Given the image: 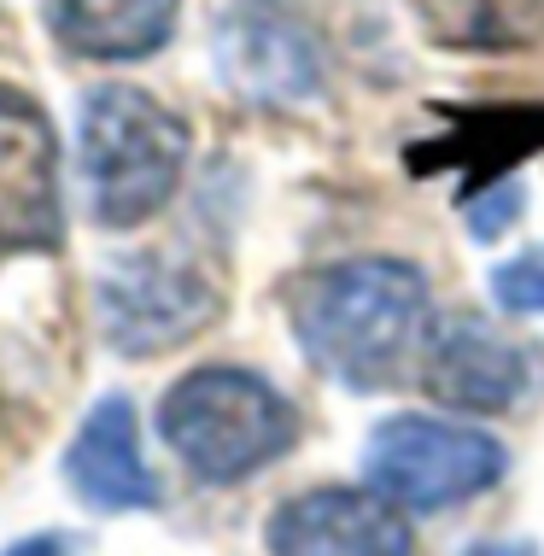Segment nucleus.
I'll return each instance as SVG.
<instances>
[{"label": "nucleus", "mask_w": 544, "mask_h": 556, "mask_svg": "<svg viewBox=\"0 0 544 556\" xmlns=\"http://www.w3.org/2000/svg\"><path fill=\"white\" fill-rule=\"evenodd\" d=\"M287 311L311 364L357 393L392 387L433 340L428 281L404 258H345L311 269Z\"/></svg>", "instance_id": "obj_1"}, {"label": "nucleus", "mask_w": 544, "mask_h": 556, "mask_svg": "<svg viewBox=\"0 0 544 556\" xmlns=\"http://www.w3.org/2000/svg\"><path fill=\"white\" fill-rule=\"evenodd\" d=\"M159 433L193 480L235 486L299 440V416L252 369H193L164 393Z\"/></svg>", "instance_id": "obj_2"}, {"label": "nucleus", "mask_w": 544, "mask_h": 556, "mask_svg": "<svg viewBox=\"0 0 544 556\" xmlns=\"http://www.w3.org/2000/svg\"><path fill=\"white\" fill-rule=\"evenodd\" d=\"M83 182L105 229H135L170 205L188 164V124L153 94L105 83L83 100Z\"/></svg>", "instance_id": "obj_3"}, {"label": "nucleus", "mask_w": 544, "mask_h": 556, "mask_svg": "<svg viewBox=\"0 0 544 556\" xmlns=\"http://www.w3.org/2000/svg\"><path fill=\"white\" fill-rule=\"evenodd\" d=\"M509 469V451L486 428L433 422V416H392L363 445L369 486L398 509H451L492 492Z\"/></svg>", "instance_id": "obj_4"}, {"label": "nucleus", "mask_w": 544, "mask_h": 556, "mask_svg": "<svg viewBox=\"0 0 544 556\" xmlns=\"http://www.w3.org/2000/svg\"><path fill=\"white\" fill-rule=\"evenodd\" d=\"M217 71L252 106H299L322 88V41L281 0H235L217 18Z\"/></svg>", "instance_id": "obj_5"}, {"label": "nucleus", "mask_w": 544, "mask_h": 556, "mask_svg": "<svg viewBox=\"0 0 544 556\" xmlns=\"http://www.w3.org/2000/svg\"><path fill=\"white\" fill-rule=\"evenodd\" d=\"M217 317V288L193 264H176L164 252H141L100 276V323L105 340L129 357H153L193 340Z\"/></svg>", "instance_id": "obj_6"}, {"label": "nucleus", "mask_w": 544, "mask_h": 556, "mask_svg": "<svg viewBox=\"0 0 544 556\" xmlns=\"http://www.w3.org/2000/svg\"><path fill=\"white\" fill-rule=\"evenodd\" d=\"M269 556H410L416 533L375 486H316L269 516Z\"/></svg>", "instance_id": "obj_7"}, {"label": "nucleus", "mask_w": 544, "mask_h": 556, "mask_svg": "<svg viewBox=\"0 0 544 556\" xmlns=\"http://www.w3.org/2000/svg\"><path fill=\"white\" fill-rule=\"evenodd\" d=\"M59 153L53 129L18 88H0V258L59 247Z\"/></svg>", "instance_id": "obj_8"}, {"label": "nucleus", "mask_w": 544, "mask_h": 556, "mask_svg": "<svg viewBox=\"0 0 544 556\" xmlns=\"http://www.w3.org/2000/svg\"><path fill=\"white\" fill-rule=\"evenodd\" d=\"M421 387L457 410H509L533 387V352L492 323H451L421 352Z\"/></svg>", "instance_id": "obj_9"}, {"label": "nucleus", "mask_w": 544, "mask_h": 556, "mask_svg": "<svg viewBox=\"0 0 544 556\" xmlns=\"http://www.w3.org/2000/svg\"><path fill=\"white\" fill-rule=\"evenodd\" d=\"M65 480L94 509H153L159 504V480L141 457V428H135V404L124 393L100 399L83 416L77 440L65 451Z\"/></svg>", "instance_id": "obj_10"}, {"label": "nucleus", "mask_w": 544, "mask_h": 556, "mask_svg": "<svg viewBox=\"0 0 544 556\" xmlns=\"http://www.w3.org/2000/svg\"><path fill=\"white\" fill-rule=\"evenodd\" d=\"M48 29L83 59H147L170 41L176 0H48Z\"/></svg>", "instance_id": "obj_11"}, {"label": "nucleus", "mask_w": 544, "mask_h": 556, "mask_svg": "<svg viewBox=\"0 0 544 556\" xmlns=\"http://www.w3.org/2000/svg\"><path fill=\"white\" fill-rule=\"evenodd\" d=\"M445 53H527L544 41V0H410Z\"/></svg>", "instance_id": "obj_12"}, {"label": "nucleus", "mask_w": 544, "mask_h": 556, "mask_svg": "<svg viewBox=\"0 0 544 556\" xmlns=\"http://www.w3.org/2000/svg\"><path fill=\"white\" fill-rule=\"evenodd\" d=\"M492 299L504 311H516V317H539L544 311V247L521 252V258L497 264L492 269Z\"/></svg>", "instance_id": "obj_13"}, {"label": "nucleus", "mask_w": 544, "mask_h": 556, "mask_svg": "<svg viewBox=\"0 0 544 556\" xmlns=\"http://www.w3.org/2000/svg\"><path fill=\"white\" fill-rule=\"evenodd\" d=\"M516 212H521V193L516 188H480V205L468 212V223H475V240H497L516 223Z\"/></svg>", "instance_id": "obj_14"}, {"label": "nucleus", "mask_w": 544, "mask_h": 556, "mask_svg": "<svg viewBox=\"0 0 544 556\" xmlns=\"http://www.w3.org/2000/svg\"><path fill=\"white\" fill-rule=\"evenodd\" d=\"M71 551V539H59V533H41V539H24V545H12L7 556H65Z\"/></svg>", "instance_id": "obj_15"}, {"label": "nucleus", "mask_w": 544, "mask_h": 556, "mask_svg": "<svg viewBox=\"0 0 544 556\" xmlns=\"http://www.w3.org/2000/svg\"><path fill=\"white\" fill-rule=\"evenodd\" d=\"M468 556H539L533 545H480V551H468Z\"/></svg>", "instance_id": "obj_16"}]
</instances>
